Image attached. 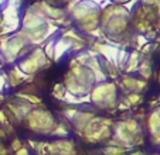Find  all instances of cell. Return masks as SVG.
<instances>
[{
	"label": "cell",
	"instance_id": "2e32d148",
	"mask_svg": "<svg viewBox=\"0 0 160 155\" xmlns=\"http://www.w3.org/2000/svg\"><path fill=\"white\" fill-rule=\"evenodd\" d=\"M16 97L27 101V103H30V105H33V106H41L42 105L41 97H40V96H37V95H28V93L17 92V93H16Z\"/></svg>",
	"mask_w": 160,
	"mask_h": 155
},
{
	"label": "cell",
	"instance_id": "cb8c5ba5",
	"mask_svg": "<svg viewBox=\"0 0 160 155\" xmlns=\"http://www.w3.org/2000/svg\"><path fill=\"white\" fill-rule=\"evenodd\" d=\"M6 86H7V78H6V73L2 72V73H0V95H2V92L4 90Z\"/></svg>",
	"mask_w": 160,
	"mask_h": 155
},
{
	"label": "cell",
	"instance_id": "8d00e7d4",
	"mask_svg": "<svg viewBox=\"0 0 160 155\" xmlns=\"http://www.w3.org/2000/svg\"><path fill=\"white\" fill-rule=\"evenodd\" d=\"M159 103H160V100H159Z\"/></svg>",
	"mask_w": 160,
	"mask_h": 155
},
{
	"label": "cell",
	"instance_id": "9a60e30c",
	"mask_svg": "<svg viewBox=\"0 0 160 155\" xmlns=\"http://www.w3.org/2000/svg\"><path fill=\"white\" fill-rule=\"evenodd\" d=\"M65 123H57L55 127L52 128V131L50 133V135H54V137H58V138H67L70 131H68V127L71 128V124L67 120H64Z\"/></svg>",
	"mask_w": 160,
	"mask_h": 155
},
{
	"label": "cell",
	"instance_id": "f1b7e54d",
	"mask_svg": "<svg viewBox=\"0 0 160 155\" xmlns=\"http://www.w3.org/2000/svg\"><path fill=\"white\" fill-rule=\"evenodd\" d=\"M109 2H112V3H116V4H126V3H129L130 0H109Z\"/></svg>",
	"mask_w": 160,
	"mask_h": 155
},
{
	"label": "cell",
	"instance_id": "d6986e66",
	"mask_svg": "<svg viewBox=\"0 0 160 155\" xmlns=\"http://www.w3.org/2000/svg\"><path fill=\"white\" fill-rule=\"evenodd\" d=\"M77 113H78V109H77L75 106H67V107L62 109V117L67 121H71Z\"/></svg>",
	"mask_w": 160,
	"mask_h": 155
},
{
	"label": "cell",
	"instance_id": "9c48e42d",
	"mask_svg": "<svg viewBox=\"0 0 160 155\" xmlns=\"http://www.w3.org/2000/svg\"><path fill=\"white\" fill-rule=\"evenodd\" d=\"M82 138H84L87 143H89V144L106 143L108 140H111L112 138V127L105 125L102 123V124H101L94 133H91L89 135H85V137H82Z\"/></svg>",
	"mask_w": 160,
	"mask_h": 155
},
{
	"label": "cell",
	"instance_id": "484cf974",
	"mask_svg": "<svg viewBox=\"0 0 160 155\" xmlns=\"http://www.w3.org/2000/svg\"><path fill=\"white\" fill-rule=\"evenodd\" d=\"M14 155H30V149H28V147L23 145L20 149H17V151L14 152Z\"/></svg>",
	"mask_w": 160,
	"mask_h": 155
},
{
	"label": "cell",
	"instance_id": "603a6c76",
	"mask_svg": "<svg viewBox=\"0 0 160 155\" xmlns=\"http://www.w3.org/2000/svg\"><path fill=\"white\" fill-rule=\"evenodd\" d=\"M36 151L38 155H47V143L45 141H38Z\"/></svg>",
	"mask_w": 160,
	"mask_h": 155
},
{
	"label": "cell",
	"instance_id": "e575fe53",
	"mask_svg": "<svg viewBox=\"0 0 160 155\" xmlns=\"http://www.w3.org/2000/svg\"><path fill=\"white\" fill-rule=\"evenodd\" d=\"M3 65H4V63H3V61H2V59H0V69H2V68H3Z\"/></svg>",
	"mask_w": 160,
	"mask_h": 155
},
{
	"label": "cell",
	"instance_id": "4316f807",
	"mask_svg": "<svg viewBox=\"0 0 160 155\" xmlns=\"http://www.w3.org/2000/svg\"><path fill=\"white\" fill-rule=\"evenodd\" d=\"M0 155H7V148L3 144V140L0 138Z\"/></svg>",
	"mask_w": 160,
	"mask_h": 155
},
{
	"label": "cell",
	"instance_id": "8fae6325",
	"mask_svg": "<svg viewBox=\"0 0 160 155\" xmlns=\"http://www.w3.org/2000/svg\"><path fill=\"white\" fill-rule=\"evenodd\" d=\"M95 114L92 113V111H79L74 116V119L71 120V127L74 128V131L77 133V134L81 137L82 131L85 130V127H87V124L89 123V120L94 117Z\"/></svg>",
	"mask_w": 160,
	"mask_h": 155
},
{
	"label": "cell",
	"instance_id": "7c38bea8",
	"mask_svg": "<svg viewBox=\"0 0 160 155\" xmlns=\"http://www.w3.org/2000/svg\"><path fill=\"white\" fill-rule=\"evenodd\" d=\"M148 131L152 138H160V106L153 109L148 116Z\"/></svg>",
	"mask_w": 160,
	"mask_h": 155
},
{
	"label": "cell",
	"instance_id": "4fadbf2b",
	"mask_svg": "<svg viewBox=\"0 0 160 155\" xmlns=\"http://www.w3.org/2000/svg\"><path fill=\"white\" fill-rule=\"evenodd\" d=\"M71 48H72V41L61 35L58 40H55L54 57H52V61H54V62H58L64 55H67V52H70Z\"/></svg>",
	"mask_w": 160,
	"mask_h": 155
},
{
	"label": "cell",
	"instance_id": "83f0119b",
	"mask_svg": "<svg viewBox=\"0 0 160 155\" xmlns=\"http://www.w3.org/2000/svg\"><path fill=\"white\" fill-rule=\"evenodd\" d=\"M9 120H7V117H6V113H4L3 110H0V123L2 124H4V123H7Z\"/></svg>",
	"mask_w": 160,
	"mask_h": 155
},
{
	"label": "cell",
	"instance_id": "836d02e7",
	"mask_svg": "<svg viewBox=\"0 0 160 155\" xmlns=\"http://www.w3.org/2000/svg\"><path fill=\"white\" fill-rule=\"evenodd\" d=\"M103 155H126V154H103Z\"/></svg>",
	"mask_w": 160,
	"mask_h": 155
},
{
	"label": "cell",
	"instance_id": "7a4b0ae2",
	"mask_svg": "<svg viewBox=\"0 0 160 155\" xmlns=\"http://www.w3.org/2000/svg\"><path fill=\"white\" fill-rule=\"evenodd\" d=\"M103 12L101 14L99 28L106 35L115 38L125 34L129 23V10H126L123 6H109L103 7Z\"/></svg>",
	"mask_w": 160,
	"mask_h": 155
},
{
	"label": "cell",
	"instance_id": "3957f363",
	"mask_svg": "<svg viewBox=\"0 0 160 155\" xmlns=\"http://www.w3.org/2000/svg\"><path fill=\"white\" fill-rule=\"evenodd\" d=\"M91 103L101 110H116L118 107V87L115 82H101L95 83L89 92Z\"/></svg>",
	"mask_w": 160,
	"mask_h": 155
},
{
	"label": "cell",
	"instance_id": "4dcf8cb0",
	"mask_svg": "<svg viewBox=\"0 0 160 155\" xmlns=\"http://www.w3.org/2000/svg\"><path fill=\"white\" fill-rule=\"evenodd\" d=\"M6 131H4V130H3V128H0V138H2V140H3V138L4 137H6Z\"/></svg>",
	"mask_w": 160,
	"mask_h": 155
},
{
	"label": "cell",
	"instance_id": "7402d4cb",
	"mask_svg": "<svg viewBox=\"0 0 160 155\" xmlns=\"http://www.w3.org/2000/svg\"><path fill=\"white\" fill-rule=\"evenodd\" d=\"M103 154H126V149L122 147H115V145H106L103 148Z\"/></svg>",
	"mask_w": 160,
	"mask_h": 155
},
{
	"label": "cell",
	"instance_id": "ac0fdd59",
	"mask_svg": "<svg viewBox=\"0 0 160 155\" xmlns=\"http://www.w3.org/2000/svg\"><path fill=\"white\" fill-rule=\"evenodd\" d=\"M54 45H55V38H48L44 44H41L45 57L48 58L50 61H52V57H54Z\"/></svg>",
	"mask_w": 160,
	"mask_h": 155
},
{
	"label": "cell",
	"instance_id": "8992f818",
	"mask_svg": "<svg viewBox=\"0 0 160 155\" xmlns=\"http://www.w3.org/2000/svg\"><path fill=\"white\" fill-rule=\"evenodd\" d=\"M47 155H77L75 143L68 137L47 143Z\"/></svg>",
	"mask_w": 160,
	"mask_h": 155
},
{
	"label": "cell",
	"instance_id": "1f68e13d",
	"mask_svg": "<svg viewBox=\"0 0 160 155\" xmlns=\"http://www.w3.org/2000/svg\"><path fill=\"white\" fill-rule=\"evenodd\" d=\"M71 0H55V6H57V3H70Z\"/></svg>",
	"mask_w": 160,
	"mask_h": 155
},
{
	"label": "cell",
	"instance_id": "6da1fadb",
	"mask_svg": "<svg viewBox=\"0 0 160 155\" xmlns=\"http://www.w3.org/2000/svg\"><path fill=\"white\" fill-rule=\"evenodd\" d=\"M68 13L71 20L75 21L78 28L84 33L89 34L91 31L99 27L102 9L92 0H78Z\"/></svg>",
	"mask_w": 160,
	"mask_h": 155
},
{
	"label": "cell",
	"instance_id": "30bf717a",
	"mask_svg": "<svg viewBox=\"0 0 160 155\" xmlns=\"http://www.w3.org/2000/svg\"><path fill=\"white\" fill-rule=\"evenodd\" d=\"M148 83L145 79L133 78L130 75H125L122 78V89H125L128 93H142L146 89Z\"/></svg>",
	"mask_w": 160,
	"mask_h": 155
},
{
	"label": "cell",
	"instance_id": "d4e9b609",
	"mask_svg": "<svg viewBox=\"0 0 160 155\" xmlns=\"http://www.w3.org/2000/svg\"><path fill=\"white\" fill-rule=\"evenodd\" d=\"M23 145H24V144L21 143V141L18 140V138H16V140H13V141H12V151H14V152H16L17 149H20Z\"/></svg>",
	"mask_w": 160,
	"mask_h": 155
},
{
	"label": "cell",
	"instance_id": "52a82bcc",
	"mask_svg": "<svg viewBox=\"0 0 160 155\" xmlns=\"http://www.w3.org/2000/svg\"><path fill=\"white\" fill-rule=\"evenodd\" d=\"M34 107H36V106L30 105V103L21 100V99H18V97H14L12 101L7 103V110L16 117V120H17L18 123L23 121V120L26 119V116H27Z\"/></svg>",
	"mask_w": 160,
	"mask_h": 155
},
{
	"label": "cell",
	"instance_id": "5b68a950",
	"mask_svg": "<svg viewBox=\"0 0 160 155\" xmlns=\"http://www.w3.org/2000/svg\"><path fill=\"white\" fill-rule=\"evenodd\" d=\"M50 65H51V61L45 57L41 45L31 49L28 52V55L23 57L17 63L18 69L21 72H24L26 75H33V76H36V73L40 69L50 68Z\"/></svg>",
	"mask_w": 160,
	"mask_h": 155
},
{
	"label": "cell",
	"instance_id": "277c9868",
	"mask_svg": "<svg viewBox=\"0 0 160 155\" xmlns=\"http://www.w3.org/2000/svg\"><path fill=\"white\" fill-rule=\"evenodd\" d=\"M24 123H26V127L30 131L40 134V135H50V133L52 131V128L57 124V120H55L54 114L50 110L40 109L36 106L26 116Z\"/></svg>",
	"mask_w": 160,
	"mask_h": 155
},
{
	"label": "cell",
	"instance_id": "ba28073f",
	"mask_svg": "<svg viewBox=\"0 0 160 155\" xmlns=\"http://www.w3.org/2000/svg\"><path fill=\"white\" fill-rule=\"evenodd\" d=\"M94 51L101 58H103L105 61L116 65V57H118V51H119L118 44L113 45V44H101V42H95Z\"/></svg>",
	"mask_w": 160,
	"mask_h": 155
},
{
	"label": "cell",
	"instance_id": "5bb4252c",
	"mask_svg": "<svg viewBox=\"0 0 160 155\" xmlns=\"http://www.w3.org/2000/svg\"><path fill=\"white\" fill-rule=\"evenodd\" d=\"M140 59H142V54H139L138 51H133L132 54H129L126 65H125V71H126L128 75L133 73V72H138V68L140 65Z\"/></svg>",
	"mask_w": 160,
	"mask_h": 155
},
{
	"label": "cell",
	"instance_id": "d590c367",
	"mask_svg": "<svg viewBox=\"0 0 160 155\" xmlns=\"http://www.w3.org/2000/svg\"><path fill=\"white\" fill-rule=\"evenodd\" d=\"M150 155H160V154H150Z\"/></svg>",
	"mask_w": 160,
	"mask_h": 155
},
{
	"label": "cell",
	"instance_id": "f546056e",
	"mask_svg": "<svg viewBox=\"0 0 160 155\" xmlns=\"http://www.w3.org/2000/svg\"><path fill=\"white\" fill-rule=\"evenodd\" d=\"M27 143L30 144V148H31V149H34V151H36V149H37V141H34V140H28Z\"/></svg>",
	"mask_w": 160,
	"mask_h": 155
},
{
	"label": "cell",
	"instance_id": "d6a6232c",
	"mask_svg": "<svg viewBox=\"0 0 160 155\" xmlns=\"http://www.w3.org/2000/svg\"><path fill=\"white\" fill-rule=\"evenodd\" d=\"M130 155H145V152H142V151H136V152H132Z\"/></svg>",
	"mask_w": 160,
	"mask_h": 155
},
{
	"label": "cell",
	"instance_id": "e0dca14e",
	"mask_svg": "<svg viewBox=\"0 0 160 155\" xmlns=\"http://www.w3.org/2000/svg\"><path fill=\"white\" fill-rule=\"evenodd\" d=\"M138 72H139V75L145 79V81H148L149 78L152 76V66H150L149 59H143L142 62H140L139 68H138Z\"/></svg>",
	"mask_w": 160,
	"mask_h": 155
},
{
	"label": "cell",
	"instance_id": "ffe728a7",
	"mask_svg": "<svg viewBox=\"0 0 160 155\" xmlns=\"http://www.w3.org/2000/svg\"><path fill=\"white\" fill-rule=\"evenodd\" d=\"M65 92H67L65 86H64L62 83H57V85H54V89H52L51 95H52V97L57 99V100H62V96Z\"/></svg>",
	"mask_w": 160,
	"mask_h": 155
},
{
	"label": "cell",
	"instance_id": "44dd1931",
	"mask_svg": "<svg viewBox=\"0 0 160 155\" xmlns=\"http://www.w3.org/2000/svg\"><path fill=\"white\" fill-rule=\"evenodd\" d=\"M126 100L130 107H132V106H138L142 103V95H140V93H128Z\"/></svg>",
	"mask_w": 160,
	"mask_h": 155
}]
</instances>
